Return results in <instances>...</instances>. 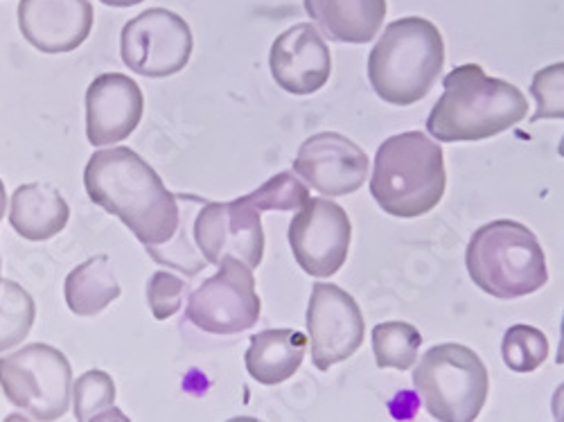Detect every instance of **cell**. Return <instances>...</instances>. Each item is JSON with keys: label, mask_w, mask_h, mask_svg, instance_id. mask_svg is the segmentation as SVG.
<instances>
[{"label": "cell", "mask_w": 564, "mask_h": 422, "mask_svg": "<svg viewBox=\"0 0 564 422\" xmlns=\"http://www.w3.org/2000/svg\"><path fill=\"white\" fill-rule=\"evenodd\" d=\"M143 90L131 77L107 73L93 79L86 90V136L90 145L122 143L143 120Z\"/></svg>", "instance_id": "obj_15"}, {"label": "cell", "mask_w": 564, "mask_h": 422, "mask_svg": "<svg viewBox=\"0 0 564 422\" xmlns=\"http://www.w3.org/2000/svg\"><path fill=\"white\" fill-rule=\"evenodd\" d=\"M312 361L318 370L350 359L364 344V316L357 301L333 283H316L307 307Z\"/></svg>", "instance_id": "obj_12"}, {"label": "cell", "mask_w": 564, "mask_h": 422, "mask_svg": "<svg viewBox=\"0 0 564 422\" xmlns=\"http://www.w3.org/2000/svg\"><path fill=\"white\" fill-rule=\"evenodd\" d=\"M465 264L475 285L501 301L531 296L549 283L546 256L538 236L512 219L481 226L467 245Z\"/></svg>", "instance_id": "obj_5"}, {"label": "cell", "mask_w": 564, "mask_h": 422, "mask_svg": "<svg viewBox=\"0 0 564 422\" xmlns=\"http://www.w3.org/2000/svg\"><path fill=\"white\" fill-rule=\"evenodd\" d=\"M413 387L436 420L473 422L488 400L490 378L475 350L463 344H441L417 361Z\"/></svg>", "instance_id": "obj_6"}, {"label": "cell", "mask_w": 564, "mask_h": 422, "mask_svg": "<svg viewBox=\"0 0 564 422\" xmlns=\"http://www.w3.org/2000/svg\"><path fill=\"white\" fill-rule=\"evenodd\" d=\"M307 350V337L294 327H275L258 333L247 350V370L264 387L282 385L301 368Z\"/></svg>", "instance_id": "obj_19"}, {"label": "cell", "mask_w": 564, "mask_h": 422, "mask_svg": "<svg viewBox=\"0 0 564 422\" xmlns=\"http://www.w3.org/2000/svg\"><path fill=\"white\" fill-rule=\"evenodd\" d=\"M269 68L275 84L292 96H312L333 73V57L325 39L312 23H299L275 36Z\"/></svg>", "instance_id": "obj_14"}, {"label": "cell", "mask_w": 564, "mask_h": 422, "mask_svg": "<svg viewBox=\"0 0 564 422\" xmlns=\"http://www.w3.org/2000/svg\"><path fill=\"white\" fill-rule=\"evenodd\" d=\"M181 204V215H178V226L172 240L159 247H148L152 258L165 267H172L176 271H183L185 275H197L206 269V258L199 253L195 238H193V221L197 210L206 204L202 197H178Z\"/></svg>", "instance_id": "obj_21"}, {"label": "cell", "mask_w": 564, "mask_h": 422, "mask_svg": "<svg viewBox=\"0 0 564 422\" xmlns=\"http://www.w3.org/2000/svg\"><path fill=\"white\" fill-rule=\"evenodd\" d=\"M183 292H185V283L178 275L170 271H156L148 285V301L154 318L165 321L174 316L181 310Z\"/></svg>", "instance_id": "obj_28"}, {"label": "cell", "mask_w": 564, "mask_h": 422, "mask_svg": "<svg viewBox=\"0 0 564 422\" xmlns=\"http://www.w3.org/2000/svg\"><path fill=\"white\" fill-rule=\"evenodd\" d=\"M100 3L111 6V8H133L138 3H143V0H100Z\"/></svg>", "instance_id": "obj_29"}, {"label": "cell", "mask_w": 564, "mask_h": 422, "mask_svg": "<svg viewBox=\"0 0 564 422\" xmlns=\"http://www.w3.org/2000/svg\"><path fill=\"white\" fill-rule=\"evenodd\" d=\"M247 199L262 210H301L310 202V191L303 181L292 172H280L264 181L258 191L247 195Z\"/></svg>", "instance_id": "obj_26"}, {"label": "cell", "mask_w": 564, "mask_h": 422, "mask_svg": "<svg viewBox=\"0 0 564 422\" xmlns=\"http://www.w3.org/2000/svg\"><path fill=\"white\" fill-rule=\"evenodd\" d=\"M19 28L36 51L64 55L88 39L93 8L88 0H21Z\"/></svg>", "instance_id": "obj_16"}, {"label": "cell", "mask_w": 564, "mask_h": 422, "mask_svg": "<svg viewBox=\"0 0 564 422\" xmlns=\"http://www.w3.org/2000/svg\"><path fill=\"white\" fill-rule=\"evenodd\" d=\"M368 156L350 138L325 131L307 138L294 161V172L323 197L357 193L368 178Z\"/></svg>", "instance_id": "obj_13"}, {"label": "cell", "mask_w": 564, "mask_h": 422, "mask_svg": "<svg viewBox=\"0 0 564 422\" xmlns=\"http://www.w3.org/2000/svg\"><path fill=\"white\" fill-rule=\"evenodd\" d=\"M36 307L14 280H0V353L23 344L32 331Z\"/></svg>", "instance_id": "obj_23"}, {"label": "cell", "mask_w": 564, "mask_h": 422, "mask_svg": "<svg viewBox=\"0 0 564 422\" xmlns=\"http://www.w3.org/2000/svg\"><path fill=\"white\" fill-rule=\"evenodd\" d=\"M420 344L422 335L404 321H387L372 331V353L380 368L409 370L417 361Z\"/></svg>", "instance_id": "obj_24"}, {"label": "cell", "mask_w": 564, "mask_h": 422, "mask_svg": "<svg viewBox=\"0 0 564 422\" xmlns=\"http://www.w3.org/2000/svg\"><path fill=\"white\" fill-rule=\"evenodd\" d=\"M0 389L28 418L59 420L73 400L70 361L48 344H30L0 357Z\"/></svg>", "instance_id": "obj_7"}, {"label": "cell", "mask_w": 564, "mask_h": 422, "mask_svg": "<svg viewBox=\"0 0 564 422\" xmlns=\"http://www.w3.org/2000/svg\"><path fill=\"white\" fill-rule=\"evenodd\" d=\"M193 238L208 264L238 258L251 269L260 267L264 253V230L260 210L247 199L206 202L193 221Z\"/></svg>", "instance_id": "obj_10"}, {"label": "cell", "mask_w": 564, "mask_h": 422, "mask_svg": "<svg viewBox=\"0 0 564 422\" xmlns=\"http://www.w3.org/2000/svg\"><path fill=\"white\" fill-rule=\"evenodd\" d=\"M562 75H564V64H553L544 71H540L533 79L531 93L538 102V111L533 116V122L542 118H562L564 116V105H562Z\"/></svg>", "instance_id": "obj_27"}, {"label": "cell", "mask_w": 564, "mask_h": 422, "mask_svg": "<svg viewBox=\"0 0 564 422\" xmlns=\"http://www.w3.org/2000/svg\"><path fill=\"white\" fill-rule=\"evenodd\" d=\"M6 206H8V197H6V185L0 181V219L6 217Z\"/></svg>", "instance_id": "obj_30"}, {"label": "cell", "mask_w": 564, "mask_h": 422, "mask_svg": "<svg viewBox=\"0 0 564 422\" xmlns=\"http://www.w3.org/2000/svg\"><path fill=\"white\" fill-rule=\"evenodd\" d=\"M0 280H3V278H0Z\"/></svg>", "instance_id": "obj_31"}, {"label": "cell", "mask_w": 564, "mask_h": 422, "mask_svg": "<svg viewBox=\"0 0 564 422\" xmlns=\"http://www.w3.org/2000/svg\"><path fill=\"white\" fill-rule=\"evenodd\" d=\"M352 224L330 199H312L290 224V245L301 269L316 278L335 275L348 260Z\"/></svg>", "instance_id": "obj_11"}, {"label": "cell", "mask_w": 564, "mask_h": 422, "mask_svg": "<svg viewBox=\"0 0 564 422\" xmlns=\"http://www.w3.org/2000/svg\"><path fill=\"white\" fill-rule=\"evenodd\" d=\"M84 187L93 204L116 215L145 247L172 240L178 226V197L156 170L129 148H109L90 156Z\"/></svg>", "instance_id": "obj_1"}, {"label": "cell", "mask_w": 564, "mask_h": 422, "mask_svg": "<svg viewBox=\"0 0 564 422\" xmlns=\"http://www.w3.org/2000/svg\"><path fill=\"white\" fill-rule=\"evenodd\" d=\"M120 283L107 256H96L75 267L64 285L66 303L77 316H96L120 296Z\"/></svg>", "instance_id": "obj_20"}, {"label": "cell", "mask_w": 564, "mask_h": 422, "mask_svg": "<svg viewBox=\"0 0 564 422\" xmlns=\"http://www.w3.org/2000/svg\"><path fill=\"white\" fill-rule=\"evenodd\" d=\"M193 32L178 14L154 8L133 17L120 34V55L131 73L170 77L181 73L193 55Z\"/></svg>", "instance_id": "obj_9"}, {"label": "cell", "mask_w": 564, "mask_h": 422, "mask_svg": "<svg viewBox=\"0 0 564 422\" xmlns=\"http://www.w3.org/2000/svg\"><path fill=\"white\" fill-rule=\"evenodd\" d=\"M75 418L79 422L96 420H129L116 407V385L105 370H86L73 385Z\"/></svg>", "instance_id": "obj_22"}, {"label": "cell", "mask_w": 564, "mask_h": 422, "mask_svg": "<svg viewBox=\"0 0 564 422\" xmlns=\"http://www.w3.org/2000/svg\"><path fill=\"white\" fill-rule=\"evenodd\" d=\"M445 66L441 30L420 17L393 21L368 57V77L378 96L411 107L430 96Z\"/></svg>", "instance_id": "obj_3"}, {"label": "cell", "mask_w": 564, "mask_h": 422, "mask_svg": "<svg viewBox=\"0 0 564 422\" xmlns=\"http://www.w3.org/2000/svg\"><path fill=\"white\" fill-rule=\"evenodd\" d=\"M447 187L443 148L422 131L389 138L375 156L370 193L378 206L400 219L434 210Z\"/></svg>", "instance_id": "obj_4"}, {"label": "cell", "mask_w": 564, "mask_h": 422, "mask_svg": "<svg viewBox=\"0 0 564 422\" xmlns=\"http://www.w3.org/2000/svg\"><path fill=\"white\" fill-rule=\"evenodd\" d=\"M529 113L524 93L479 64H463L445 75L443 98L430 113L427 129L441 143H477L522 122Z\"/></svg>", "instance_id": "obj_2"}, {"label": "cell", "mask_w": 564, "mask_h": 422, "mask_svg": "<svg viewBox=\"0 0 564 422\" xmlns=\"http://www.w3.org/2000/svg\"><path fill=\"white\" fill-rule=\"evenodd\" d=\"M253 269L238 258H224L219 271L191 294L185 314L210 335H238L260 318Z\"/></svg>", "instance_id": "obj_8"}, {"label": "cell", "mask_w": 564, "mask_h": 422, "mask_svg": "<svg viewBox=\"0 0 564 422\" xmlns=\"http://www.w3.org/2000/svg\"><path fill=\"white\" fill-rule=\"evenodd\" d=\"M68 219L70 208L66 199L48 183H25L12 195L10 224L30 242H45L59 236Z\"/></svg>", "instance_id": "obj_18"}, {"label": "cell", "mask_w": 564, "mask_h": 422, "mask_svg": "<svg viewBox=\"0 0 564 422\" xmlns=\"http://www.w3.org/2000/svg\"><path fill=\"white\" fill-rule=\"evenodd\" d=\"M305 10L325 39L368 43L380 34L387 0H305Z\"/></svg>", "instance_id": "obj_17"}, {"label": "cell", "mask_w": 564, "mask_h": 422, "mask_svg": "<svg viewBox=\"0 0 564 422\" xmlns=\"http://www.w3.org/2000/svg\"><path fill=\"white\" fill-rule=\"evenodd\" d=\"M503 361L514 372H533L549 357V339L533 325H510L501 344Z\"/></svg>", "instance_id": "obj_25"}]
</instances>
